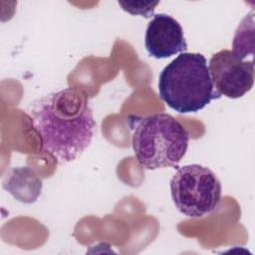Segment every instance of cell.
Wrapping results in <instances>:
<instances>
[{"label": "cell", "instance_id": "cell-3", "mask_svg": "<svg viewBox=\"0 0 255 255\" xmlns=\"http://www.w3.org/2000/svg\"><path fill=\"white\" fill-rule=\"evenodd\" d=\"M160 99L179 114L196 113L221 96L214 90L207 62L200 53H181L160 72Z\"/></svg>", "mask_w": 255, "mask_h": 255}, {"label": "cell", "instance_id": "cell-4", "mask_svg": "<svg viewBox=\"0 0 255 255\" xmlns=\"http://www.w3.org/2000/svg\"><path fill=\"white\" fill-rule=\"evenodd\" d=\"M172 201L177 210L190 218L211 214L219 206L221 183L216 174L200 164L177 169L170 180Z\"/></svg>", "mask_w": 255, "mask_h": 255}, {"label": "cell", "instance_id": "cell-8", "mask_svg": "<svg viewBox=\"0 0 255 255\" xmlns=\"http://www.w3.org/2000/svg\"><path fill=\"white\" fill-rule=\"evenodd\" d=\"M119 5L122 6L123 10L128 12L132 15H140L145 18L150 17L154 11V7L159 3L155 2H128V1H119Z\"/></svg>", "mask_w": 255, "mask_h": 255}, {"label": "cell", "instance_id": "cell-7", "mask_svg": "<svg viewBox=\"0 0 255 255\" xmlns=\"http://www.w3.org/2000/svg\"><path fill=\"white\" fill-rule=\"evenodd\" d=\"M2 186L16 200L30 204L40 196L43 183L32 168L16 166L4 174Z\"/></svg>", "mask_w": 255, "mask_h": 255}, {"label": "cell", "instance_id": "cell-6", "mask_svg": "<svg viewBox=\"0 0 255 255\" xmlns=\"http://www.w3.org/2000/svg\"><path fill=\"white\" fill-rule=\"evenodd\" d=\"M144 44L148 55L155 59H166L187 49L181 25L164 13L155 14L149 21Z\"/></svg>", "mask_w": 255, "mask_h": 255}, {"label": "cell", "instance_id": "cell-5", "mask_svg": "<svg viewBox=\"0 0 255 255\" xmlns=\"http://www.w3.org/2000/svg\"><path fill=\"white\" fill-rule=\"evenodd\" d=\"M207 67L214 90L220 96L238 99L253 87V60H242L230 50H221L212 55Z\"/></svg>", "mask_w": 255, "mask_h": 255}, {"label": "cell", "instance_id": "cell-1", "mask_svg": "<svg viewBox=\"0 0 255 255\" xmlns=\"http://www.w3.org/2000/svg\"><path fill=\"white\" fill-rule=\"evenodd\" d=\"M27 114L40 137L42 152L58 164L76 159L90 145L97 126L88 94L79 88L37 99Z\"/></svg>", "mask_w": 255, "mask_h": 255}, {"label": "cell", "instance_id": "cell-2", "mask_svg": "<svg viewBox=\"0 0 255 255\" xmlns=\"http://www.w3.org/2000/svg\"><path fill=\"white\" fill-rule=\"evenodd\" d=\"M128 120L134 156L142 168H177L189 141L188 131L178 121L165 113L132 115Z\"/></svg>", "mask_w": 255, "mask_h": 255}]
</instances>
